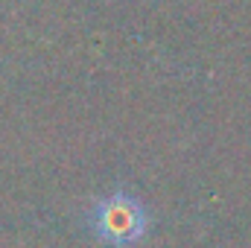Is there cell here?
I'll use <instances>...</instances> for the list:
<instances>
[{"mask_svg": "<svg viewBox=\"0 0 251 248\" xmlns=\"http://www.w3.org/2000/svg\"><path fill=\"white\" fill-rule=\"evenodd\" d=\"M146 228L149 216L128 190L108 193L91 210V231L114 248H134L146 237Z\"/></svg>", "mask_w": 251, "mask_h": 248, "instance_id": "cell-1", "label": "cell"}]
</instances>
